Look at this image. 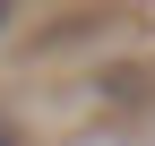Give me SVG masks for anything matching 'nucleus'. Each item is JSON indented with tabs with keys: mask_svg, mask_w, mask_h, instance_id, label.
<instances>
[{
	"mask_svg": "<svg viewBox=\"0 0 155 146\" xmlns=\"http://www.w3.org/2000/svg\"><path fill=\"white\" fill-rule=\"evenodd\" d=\"M0 146H17V129H9V120H0Z\"/></svg>",
	"mask_w": 155,
	"mask_h": 146,
	"instance_id": "nucleus-1",
	"label": "nucleus"
},
{
	"mask_svg": "<svg viewBox=\"0 0 155 146\" xmlns=\"http://www.w3.org/2000/svg\"><path fill=\"white\" fill-rule=\"evenodd\" d=\"M0 26H9V0H0Z\"/></svg>",
	"mask_w": 155,
	"mask_h": 146,
	"instance_id": "nucleus-2",
	"label": "nucleus"
}]
</instances>
